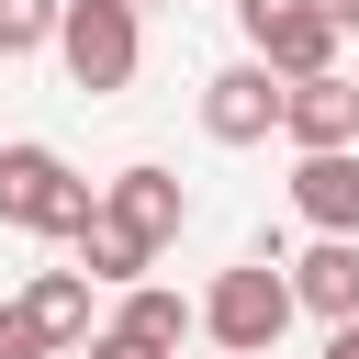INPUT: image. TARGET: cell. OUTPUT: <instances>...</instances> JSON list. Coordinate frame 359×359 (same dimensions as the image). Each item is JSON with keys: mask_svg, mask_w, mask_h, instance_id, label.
Here are the masks:
<instances>
[{"mask_svg": "<svg viewBox=\"0 0 359 359\" xmlns=\"http://www.w3.org/2000/svg\"><path fill=\"white\" fill-rule=\"evenodd\" d=\"M90 213H101V191L56 157V146H0V224L11 236H90Z\"/></svg>", "mask_w": 359, "mask_h": 359, "instance_id": "obj_1", "label": "cell"}, {"mask_svg": "<svg viewBox=\"0 0 359 359\" xmlns=\"http://www.w3.org/2000/svg\"><path fill=\"white\" fill-rule=\"evenodd\" d=\"M292 314H303V303H292V269H280V258H236V269L202 292V337H213L224 359H269Z\"/></svg>", "mask_w": 359, "mask_h": 359, "instance_id": "obj_2", "label": "cell"}, {"mask_svg": "<svg viewBox=\"0 0 359 359\" xmlns=\"http://www.w3.org/2000/svg\"><path fill=\"white\" fill-rule=\"evenodd\" d=\"M56 67H67V90H90V101L135 90V67H146V11H123V0H67Z\"/></svg>", "mask_w": 359, "mask_h": 359, "instance_id": "obj_3", "label": "cell"}, {"mask_svg": "<svg viewBox=\"0 0 359 359\" xmlns=\"http://www.w3.org/2000/svg\"><path fill=\"white\" fill-rule=\"evenodd\" d=\"M101 325H90V280L79 269H34L11 303H0V359H79Z\"/></svg>", "mask_w": 359, "mask_h": 359, "instance_id": "obj_4", "label": "cell"}, {"mask_svg": "<svg viewBox=\"0 0 359 359\" xmlns=\"http://www.w3.org/2000/svg\"><path fill=\"white\" fill-rule=\"evenodd\" d=\"M280 101H292V90H280L258 56H236V67L202 79V135H213V146H269V135H280Z\"/></svg>", "mask_w": 359, "mask_h": 359, "instance_id": "obj_5", "label": "cell"}, {"mask_svg": "<svg viewBox=\"0 0 359 359\" xmlns=\"http://www.w3.org/2000/svg\"><path fill=\"white\" fill-rule=\"evenodd\" d=\"M236 22H247V56H258L280 90H303V79L337 67V22H325L314 0H292V11H236Z\"/></svg>", "mask_w": 359, "mask_h": 359, "instance_id": "obj_6", "label": "cell"}, {"mask_svg": "<svg viewBox=\"0 0 359 359\" xmlns=\"http://www.w3.org/2000/svg\"><path fill=\"white\" fill-rule=\"evenodd\" d=\"M101 224H123L135 247H168V236L191 224V191H180L168 168H146V157H135V168H112V180H101Z\"/></svg>", "mask_w": 359, "mask_h": 359, "instance_id": "obj_7", "label": "cell"}, {"mask_svg": "<svg viewBox=\"0 0 359 359\" xmlns=\"http://www.w3.org/2000/svg\"><path fill=\"white\" fill-rule=\"evenodd\" d=\"M280 135H292L303 157H337V146H359V79H348V67L303 79V90L280 101Z\"/></svg>", "mask_w": 359, "mask_h": 359, "instance_id": "obj_8", "label": "cell"}, {"mask_svg": "<svg viewBox=\"0 0 359 359\" xmlns=\"http://www.w3.org/2000/svg\"><path fill=\"white\" fill-rule=\"evenodd\" d=\"M292 303L325 314V337L359 325V236H314V247L292 258Z\"/></svg>", "mask_w": 359, "mask_h": 359, "instance_id": "obj_9", "label": "cell"}, {"mask_svg": "<svg viewBox=\"0 0 359 359\" xmlns=\"http://www.w3.org/2000/svg\"><path fill=\"white\" fill-rule=\"evenodd\" d=\"M292 213L314 236H359V146L337 157H292Z\"/></svg>", "mask_w": 359, "mask_h": 359, "instance_id": "obj_10", "label": "cell"}, {"mask_svg": "<svg viewBox=\"0 0 359 359\" xmlns=\"http://www.w3.org/2000/svg\"><path fill=\"white\" fill-rule=\"evenodd\" d=\"M202 325V303H180V292H157V280H135L123 292V314H112V337H135L146 359H180V337Z\"/></svg>", "mask_w": 359, "mask_h": 359, "instance_id": "obj_11", "label": "cell"}, {"mask_svg": "<svg viewBox=\"0 0 359 359\" xmlns=\"http://www.w3.org/2000/svg\"><path fill=\"white\" fill-rule=\"evenodd\" d=\"M56 22H67V0H0V56H34V45H56Z\"/></svg>", "mask_w": 359, "mask_h": 359, "instance_id": "obj_12", "label": "cell"}, {"mask_svg": "<svg viewBox=\"0 0 359 359\" xmlns=\"http://www.w3.org/2000/svg\"><path fill=\"white\" fill-rule=\"evenodd\" d=\"M79 359H146V348H135V337H112V325H101V337H90V348H79Z\"/></svg>", "mask_w": 359, "mask_h": 359, "instance_id": "obj_13", "label": "cell"}, {"mask_svg": "<svg viewBox=\"0 0 359 359\" xmlns=\"http://www.w3.org/2000/svg\"><path fill=\"white\" fill-rule=\"evenodd\" d=\"M314 11H325V22H337V34H359V0H314Z\"/></svg>", "mask_w": 359, "mask_h": 359, "instance_id": "obj_14", "label": "cell"}, {"mask_svg": "<svg viewBox=\"0 0 359 359\" xmlns=\"http://www.w3.org/2000/svg\"><path fill=\"white\" fill-rule=\"evenodd\" d=\"M325 359H359V325H337V337H325Z\"/></svg>", "mask_w": 359, "mask_h": 359, "instance_id": "obj_15", "label": "cell"}, {"mask_svg": "<svg viewBox=\"0 0 359 359\" xmlns=\"http://www.w3.org/2000/svg\"><path fill=\"white\" fill-rule=\"evenodd\" d=\"M123 11H157V0H123Z\"/></svg>", "mask_w": 359, "mask_h": 359, "instance_id": "obj_16", "label": "cell"}]
</instances>
